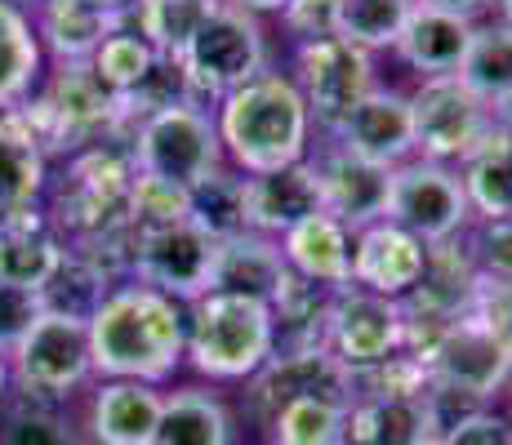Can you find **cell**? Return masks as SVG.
Here are the masks:
<instances>
[{"label": "cell", "instance_id": "603a6c76", "mask_svg": "<svg viewBox=\"0 0 512 445\" xmlns=\"http://www.w3.org/2000/svg\"><path fill=\"white\" fill-rule=\"evenodd\" d=\"M232 437L236 419L210 383H183L165 392L152 445H232Z\"/></svg>", "mask_w": 512, "mask_h": 445}, {"label": "cell", "instance_id": "5b68a950", "mask_svg": "<svg viewBox=\"0 0 512 445\" xmlns=\"http://www.w3.org/2000/svg\"><path fill=\"white\" fill-rule=\"evenodd\" d=\"M183 81L192 103L201 107H219L228 94H236L241 85L259 81L263 72H272V45H268V27L263 18L245 14V9L219 5L205 14V23L196 27V36L187 41L179 54Z\"/></svg>", "mask_w": 512, "mask_h": 445}, {"label": "cell", "instance_id": "b9f144b4", "mask_svg": "<svg viewBox=\"0 0 512 445\" xmlns=\"http://www.w3.org/2000/svg\"><path fill=\"white\" fill-rule=\"evenodd\" d=\"M45 316L41 308V290H23V285H5L0 281V356H9L18 343L27 339L36 321Z\"/></svg>", "mask_w": 512, "mask_h": 445}, {"label": "cell", "instance_id": "2e32d148", "mask_svg": "<svg viewBox=\"0 0 512 445\" xmlns=\"http://www.w3.org/2000/svg\"><path fill=\"white\" fill-rule=\"evenodd\" d=\"M406 330H401V303L366 294L357 285L334 294L330 312V352L348 365L352 374L370 370V365L388 361L392 352H401Z\"/></svg>", "mask_w": 512, "mask_h": 445}, {"label": "cell", "instance_id": "f1b7e54d", "mask_svg": "<svg viewBox=\"0 0 512 445\" xmlns=\"http://www.w3.org/2000/svg\"><path fill=\"white\" fill-rule=\"evenodd\" d=\"M49 72V58L36 41L32 14L0 5V112H14L18 103L41 89Z\"/></svg>", "mask_w": 512, "mask_h": 445}, {"label": "cell", "instance_id": "d6986e66", "mask_svg": "<svg viewBox=\"0 0 512 445\" xmlns=\"http://www.w3.org/2000/svg\"><path fill=\"white\" fill-rule=\"evenodd\" d=\"M165 392L152 383L94 379L85 401V441L90 445H152Z\"/></svg>", "mask_w": 512, "mask_h": 445}, {"label": "cell", "instance_id": "4316f807", "mask_svg": "<svg viewBox=\"0 0 512 445\" xmlns=\"http://www.w3.org/2000/svg\"><path fill=\"white\" fill-rule=\"evenodd\" d=\"M330 312L334 290L312 285L290 272L285 290L272 303V325H277V352H326L330 348Z\"/></svg>", "mask_w": 512, "mask_h": 445}, {"label": "cell", "instance_id": "7dc6e473", "mask_svg": "<svg viewBox=\"0 0 512 445\" xmlns=\"http://www.w3.org/2000/svg\"><path fill=\"white\" fill-rule=\"evenodd\" d=\"M490 116H495V130L512 138V89H508V94H504V98H499V103H495V107H490Z\"/></svg>", "mask_w": 512, "mask_h": 445}, {"label": "cell", "instance_id": "f5cc1de1", "mask_svg": "<svg viewBox=\"0 0 512 445\" xmlns=\"http://www.w3.org/2000/svg\"><path fill=\"white\" fill-rule=\"evenodd\" d=\"M508 419H512V383H508Z\"/></svg>", "mask_w": 512, "mask_h": 445}, {"label": "cell", "instance_id": "cb8c5ba5", "mask_svg": "<svg viewBox=\"0 0 512 445\" xmlns=\"http://www.w3.org/2000/svg\"><path fill=\"white\" fill-rule=\"evenodd\" d=\"M32 27L49 63H90L98 45L112 36L116 18L98 14L85 0H36Z\"/></svg>", "mask_w": 512, "mask_h": 445}, {"label": "cell", "instance_id": "f35d334b", "mask_svg": "<svg viewBox=\"0 0 512 445\" xmlns=\"http://www.w3.org/2000/svg\"><path fill=\"white\" fill-rule=\"evenodd\" d=\"M192 219V192L170 178L139 174L130 183V232H156V227H174Z\"/></svg>", "mask_w": 512, "mask_h": 445}, {"label": "cell", "instance_id": "9a60e30c", "mask_svg": "<svg viewBox=\"0 0 512 445\" xmlns=\"http://www.w3.org/2000/svg\"><path fill=\"white\" fill-rule=\"evenodd\" d=\"M343 152L366 156L374 165H397L415 161V125H410V94L397 85H374L339 125L326 134Z\"/></svg>", "mask_w": 512, "mask_h": 445}, {"label": "cell", "instance_id": "4fadbf2b", "mask_svg": "<svg viewBox=\"0 0 512 445\" xmlns=\"http://www.w3.org/2000/svg\"><path fill=\"white\" fill-rule=\"evenodd\" d=\"M245 401L259 414V423H268L290 401L352 405V370L330 348L326 352H277L245 383Z\"/></svg>", "mask_w": 512, "mask_h": 445}, {"label": "cell", "instance_id": "ac0fdd59", "mask_svg": "<svg viewBox=\"0 0 512 445\" xmlns=\"http://www.w3.org/2000/svg\"><path fill=\"white\" fill-rule=\"evenodd\" d=\"M312 214H326L312 156L299 165H285V170H272V174H245V227L250 232L281 241L290 227H299Z\"/></svg>", "mask_w": 512, "mask_h": 445}, {"label": "cell", "instance_id": "7bdbcfd3", "mask_svg": "<svg viewBox=\"0 0 512 445\" xmlns=\"http://www.w3.org/2000/svg\"><path fill=\"white\" fill-rule=\"evenodd\" d=\"M441 441L446 445H512V419L490 410V405H481V410L464 414L455 428L441 432Z\"/></svg>", "mask_w": 512, "mask_h": 445}, {"label": "cell", "instance_id": "f907efd6", "mask_svg": "<svg viewBox=\"0 0 512 445\" xmlns=\"http://www.w3.org/2000/svg\"><path fill=\"white\" fill-rule=\"evenodd\" d=\"M0 5H9V9H23V14H32V9H36V0H0Z\"/></svg>", "mask_w": 512, "mask_h": 445}, {"label": "cell", "instance_id": "ee69618b", "mask_svg": "<svg viewBox=\"0 0 512 445\" xmlns=\"http://www.w3.org/2000/svg\"><path fill=\"white\" fill-rule=\"evenodd\" d=\"M415 5H428V9H441V14L468 18V23H486V18L495 14V0H415Z\"/></svg>", "mask_w": 512, "mask_h": 445}, {"label": "cell", "instance_id": "60d3db41", "mask_svg": "<svg viewBox=\"0 0 512 445\" xmlns=\"http://www.w3.org/2000/svg\"><path fill=\"white\" fill-rule=\"evenodd\" d=\"M468 250L486 281L512 285V219L508 223H472Z\"/></svg>", "mask_w": 512, "mask_h": 445}, {"label": "cell", "instance_id": "e575fe53", "mask_svg": "<svg viewBox=\"0 0 512 445\" xmlns=\"http://www.w3.org/2000/svg\"><path fill=\"white\" fill-rule=\"evenodd\" d=\"M263 428L268 445H348V405L290 401Z\"/></svg>", "mask_w": 512, "mask_h": 445}, {"label": "cell", "instance_id": "44dd1931", "mask_svg": "<svg viewBox=\"0 0 512 445\" xmlns=\"http://www.w3.org/2000/svg\"><path fill=\"white\" fill-rule=\"evenodd\" d=\"M472 32H477V23H468V18L415 5V14H410L406 32H401V41H397L392 54H397L401 67H410L419 81H432V76H459L464 54L472 45Z\"/></svg>", "mask_w": 512, "mask_h": 445}, {"label": "cell", "instance_id": "8d00e7d4", "mask_svg": "<svg viewBox=\"0 0 512 445\" xmlns=\"http://www.w3.org/2000/svg\"><path fill=\"white\" fill-rule=\"evenodd\" d=\"M192 223L210 232L214 241H232V236L250 232L245 227V174H236L228 165L210 183L192 187Z\"/></svg>", "mask_w": 512, "mask_h": 445}, {"label": "cell", "instance_id": "8fae6325", "mask_svg": "<svg viewBox=\"0 0 512 445\" xmlns=\"http://www.w3.org/2000/svg\"><path fill=\"white\" fill-rule=\"evenodd\" d=\"M432 383L490 405L512 383V343L481 316H459L423 356Z\"/></svg>", "mask_w": 512, "mask_h": 445}, {"label": "cell", "instance_id": "1f68e13d", "mask_svg": "<svg viewBox=\"0 0 512 445\" xmlns=\"http://www.w3.org/2000/svg\"><path fill=\"white\" fill-rule=\"evenodd\" d=\"M459 81L486 107H495L499 98L512 89V27H504L499 18H486L472 32V45L459 67Z\"/></svg>", "mask_w": 512, "mask_h": 445}, {"label": "cell", "instance_id": "7a4b0ae2", "mask_svg": "<svg viewBox=\"0 0 512 445\" xmlns=\"http://www.w3.org/2000/svg\"><path fill=\"white\" fill-rule=\"evenodd\" d=\"M223 156L236 174H272L299 165L317 147L308 98L290 72H263L214 107Z\"/></svg>", "mask_w": 512, "mask_h": 445}, {"label": "cell", "instance_id": "d6a6232c", "mask_svg": "<svg viewBox=\"0 0 512 445\" xmlns=\"http://www.w3.org/2000/svg\"><path fill=\"white\" fill-rule=\"evenodd\" d=\"M214 5H219V0H139L125 23L161 58H179Z\"/></svg>", "mask_w": 512, "mask_h": 445}, {"label": "cell", "instance_id": "30bf717a", "mask_svg": "<svg viewBox=\"0 0 512 445\" xmlns=\"http://www.w3.org/2000/svg\"><path fill=\"white\" fill-rule=\"evenodd\" d=\"M294 85L308 98L312 125H317V138L334 134V125L379 85V72H374V54L357 49L343 36H330V41L317 45H299L294 49Z\"/></svg>", "mask_w": 512, "mask_h": 445}, {"label": "cell", "instance_id": "8992f818", "mask_svg": "<svg viewBox=\"0 0 512 445\" xmlns=\"http://www.w3.org/2000/svg\"><path fill=\"white\" fill-rule=\"evenodd\" d=\"M9 365V392L41 405L63 410L76 392L94 388V352H90V325L67 321V316H41L27 330V339L5 356Z\"/></svg>", "mask_w": 512, "mask_h": 445}, {"label": "cell", "instance_id": "ffe728a7", "mask_svg": "<svg viewBox=\"0 0 512 445\" xmlns=\"http://www.w3.org/2000/svg\"><path fill=\"white\" fill-rule=\"evenodd\" d=\"M290 281V263L281 254V241L259 232H241L232 241H219L214 254V285L219 294H236V299H254V303H277V294Z\"/></svg>", "mask_w": 512, "mask_h": 445}, {"label": "cell", "instance_id": "484cf974", "mask_svg": "<svg viewBox=\"0 0 512 445\" xmlns=\"http://www.w3.org/2000/svg\"><path fill=\"white\" fill-rule=\"evenodd\" d=\"M45 187H49V161L14 125V116L0 112V227L36 210L45 201Z\"/></svg>", "mask_w": 512, "mask_h": 445}, {"label": "cell", "instance_id": "3957f363", "mask_svg": "<svg viewBox=\"0 0 512 445\" xmlns=\"http://www.w3.org/2000/svg\"><path fill=\"white\" fill-rule=\"evenodd\" d=\"M277 356L272 308L236 294H201L187 303V361L205 383H250Z\"/></svg>", "mask_w": 512, "mask_h": 445}, {"label": "cell", "instance_id": "d590c367", "mask_svg": "<svg viewBox=\"0 0 512 445\" xmlns=\"http://www.w3.org/2000/svg\"><path fill=\"white\" fill-rule=\"evenodd\" d=\"M156 63H161V54H156V49L147 45L143 36L134 32L130 23H125V18L112 27V36H107V41L98 45V54L90 58L94 76H98V81H103L107 89H112L116 98L130 94V89H139L147 76L156 72Z\"/></svg>", "mask_w": 512, "mask_h": 445}, {"label": "cell", "instance_id": "5bb4252c", "mask_svg": "<svg viewBox=\"0 0 512 445\" xmlns=\"http://www.w3.org/2000/svg\"><path fill=\"white\" fill-rule=\"evenodd\" d=\"M312 165H317V178H321L326 214L339 219L348 232H361V227L388 219V196H392L388 165H374L366 156L343 152V147L330 143V138H317Z\"/></svg>", "mask_w": 512, "mask_h": 445}, {"label": "cell", "instance_id": "e0dca14e", "mask_svg": "<svg viewBox=\"0 0 512 445\" xmlns=\"http://www.w3.org/2000/svg\"><path fill=\"white\" fill-rule=\"evenodd\" d=\"M428 267V245L397 223H370L352 232V285L379 299H410Z\"/></svg>", "mask_w": 512, "mask_h": 445}, {"label": "cell", "instance_id": "f6af8a7d", "mask_svg": "<svg viewBox=\"0 0 512 445\" xmlns=\"http://www.w3.org/2000/svg\"><path fill=\"white\" fill-rule=\"evenodd\" d=\"M228 5L245 9V14H254V18H268V14H281L285 0H228Z\"/></svg>", "mask_w": 512, "mask_h": 445}, {"label": "cell", "instance_id": "c3c4849f", "mask_svg": "<svg viewBox=\"0 0 512 445\" xmlns=\"http://www.w3.org/2000/svg\"><path fill=\"white\" fill-rule=\"evenodd\" d=\"M495 18L504 27H512V0H495Z\"/></svg>", "mask_w": 512, "mask_h": 445}, {"label": "cell", "instance_id": "681fc988", "mask_svg": "<svg viewBox=\"0 0 512 445\" xmlns=\"http://www.w3.org/2000/svg\"><path fill=\"white\" fill-rule=\"evenodd\" d=\"M9 397V365H5V356H0V405H5Z\"/></svg>", "mask_w": 512, "mask_h": 445}, {"label": "cell", "instance_id": "7c38bea8", "mask_svg": "<svg viewBox=\"0 0 512 445\" xmlns=\"http://www.w3.org/2000/svg\"><path fill=\"white\" fill-rule=\"evenodd\" d=\"M214 254L219 241L201 232L192 219L156 232H134V276L152 290L170 294L179 303H196L214 285Z\"/></svg>", "mask_w": 512, "mask_h": 445}, {"label": "cell", "instance_id": "83f0119b", "mask_svg": "<svg viewBox=\"0 0 512 445\" xmlns=\"http://www.w3.org/2000/svg\"><path fill=\"white\" fill-rule=\"evenodd\" d=\"M432 432L423 397H357L348 405V445H423Z\"/></svg>", "mask_w": 512, "mask_h": 445}, {"label": "cell", "instance_id": "836d02e7", "mask_svg": "<svg viewBox=\"0 0 512 445\" xmlns=\"http://www.w3.org/2000/svg\"><path fill=\"white\" fill-rule=\"evenodd\" d=\"M410 14L415 0H339V36L366 54H383V49L392 54Z\"/></svg>", "mask_w": 512, "mask_h": 445}, {"label": "cell", "instance_id": "d4e9b609", "mask_svg": "<svg viewBox=\"0 0 512 445\" xmlns=\"http://www.w3.org/2000/svg\"><path fill=\"white\" fill-rule=\"evenodd\" d=\"M63 259V241L45 219V205L27 210L23 219L0 227V281L23 285V290H41L49 272Z\"/></svg>", "mask_w": 512, "mask_h": 445}, {"label": "cell", "instance_id": "ab89813d", "mask_svg": "<svg viewBox=\"0 0 512 445\" xmlns=\"http://www.w3.org/2000/svg\"><path fill=\"white\" fill-rule=\"evenodd\" d=\"M277 18H281V32L294 41V49L339 36V0H285Z\"/></svg>", "mask_w": 512, "mask_h": 445}, {"label": "cell", "instance_id": "4dcf8cb0", "mask_svg": "<svg viewBox=\"0 0 512 445\" xmlns=\"http://www.w3.org/2000/svg\"><path fill=\"white\" fill-rule=\"evenodd\" d=\"M116 290V281L103 272L98 263H90L85 254H76L72 245H63V259L49 272V281L41 285V308L49 316H67V321H85L103 308V299Z\"/></svg>", "mask_w": 512, "mask_h": 445}, {"label": "cell", "instance_id": "9c48e42d", "mask_svg": "<svg viewBox=\"0 0 512 445\" xmlns=\"http://www.w3.org/2000/svg\"><path fill=\"white\" fill-rule=\"evenodd\" d=\"M388 223L406 227L423 245H450L472 232V205L464 192V178L455 165L437 161H406L392 170V196H388Z\"/></svg>", "mask_w": 512, "mask_h": 445}, {"label": "cell", "instance_id": "52a82bcc", "mask_svg": "<svg viewBox=\"0 0 512 445\" xmlns=\"http://www.w3.org/2000/svg\"><path fill=\"white\" fill-rule=\"evenodd\" d=\"M130 161L139 174L170 178V183L187 187V192L210 183L219 170H228L214 112L201 103H179V107H165V112L147 116L139 130H134Z\"/></svg>", "mask_w": 512, "mask_h": 445}, {"label": "cell", "instance_id": "bcb514c9", "mask_svg": "<svg viewBox=\"0 0 512 445\" xmlns=\"http://www.w3.org/2000/svg\"><path fill=\"white\" fill-rule=\"evenodd\" d=\"M85 5H94L98 14H107V18H116V23H121V18H130V9L139 5V0H85Z\"/></svg>", "mask_w": 512, "mask_h": 445}, {"label": "cell", "instance_id": "f546056e", "mask_svg": "<svg viewBox=\"0 0 512 445\" xmlns=\"http://www.w3.org/2000/svg\"><path fill=\"white\" fill-rule=\"evenodd\" d=\"M464 178V192L477 223H508L512 219V138L490 134L464 165H455Z\"/></svg>", "mask_w": 512, "mask_h": 445}, {"label": "cell", "instance_id": "277c9868", "mask_svg": "<svg viewBox=\"0 0 512 445\" xmlns=\"http://www.w3.org/2000/svg\"><path fill=\"white\" fill-rule=\"evenodd\" d=\"M130 183L134 161L121 147H85L67 156L63 174H49L45 187V219L63 245H81L112 227L130 223Z\"/></svg>", "mask_w": 512, "mask_h": 445}, {"label": "cell", "instance_id": "ba28073f", "mask_svg": "<svg viewBox=\"0 0 512 445\" xmlns=\"http://www.w3.org/2000/svg\"><path fill=\"white\" fill-rule=\"evenodd\" d=\"M410 94V125H415V156L437 165H464L490 134L495 116L459 76H432Z\"/></svg>", "mask_w": 512, "mask_h": 445}, {"label": "cell", "instance_id": "7402d4cb", "mask_svg": "<svg viewBox=\"0 0 512 445\" xmlns=\"http://www.w3.org/2000/svg\"><path fill=\"white\" fill-rule=\"evenodd\" d=\"M281 254L294 276L326 290H348L352 285V232L330 214H312L299 227L281 236Z\"/></svg>", "mask_w": 512, "mask_h": 445}, {"label": "cell", "instance_id": "816d5d0a", "mask_svg": "<svg viewBox=\"0 0 512 445\" xmlns=\"http://www.w3.org/2000/svg\"><path fill=\"white\" fill-rule=\"evenodd\" d=\"M423 445H446V441H441V437H428V441H423Z\"/></svg>", "mask_w": 512, "mask_h": 445}, {"label": "cell", "instance_id": "74e56055", "mask_svg": "<svg viewBox=\"0 0 512 445\" xmlns=\"http://www.w3.org/2000/svg\"><path fill=\"white\" fill-rule=\"evenodd\" d=\"M0 445H81L58 405H41L9 392L0 405Z\"/></svg>", "mask_w": 512, "mask_h": 445}, {"label": "cell", "instance_id": "6da1fadb", "mask_svg": "<svg viewBox=\"0 0 512 445\" xmlns=\"http://www.w3.org/2000/svg\"><path fill=\"white\" fill-rule=\"evenodd\" d=\"M94 379L165 388L187 361V303L143 281H121L90 316Z\"/></svg>", "mask_w": 512, "mask_h": 445}]
</instances>
